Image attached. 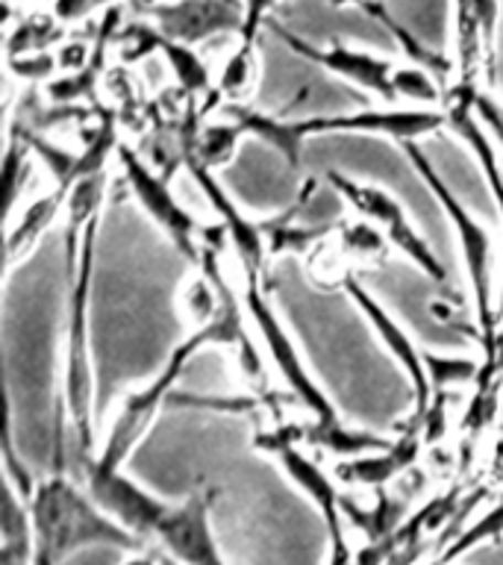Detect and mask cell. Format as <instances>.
I'll return each mask as SVG.
<instances>
[{
  "instance_id": "1",
  "label": "cell",
  "mask_w": 503,
  "mask_h": 565,
  "mask_svg": "<svg viewBox=\"0 0 503 565\" xmlns=\"http://www.w3.org/2000/svg\"><path fill=\"white\" fill-rule=\"evenodd\" d=\"M109 168L79 180L65 206V348H62V406L79 448H92L95 424V365H92V277L97 227L104 215Z\"/></svg>"
},
{
  "instance_id": "2",
  "label": "cell",
  "mask_w": 503,
  "mask_h": 565,
  "mask_svg": "<svg viewBox=\"0 0 503 565\" xmlns=\"http://www.w3.org/2000/svg\"><path fill=\"white\" fill-rule=\"evenodd\" d=\"M26 510L33 521V565H60L65 556L92 545L121 547L132 554L145 551V542L118 524L88 489L83 492L71 483L62 466L35 483Z\"/></svg>"
},
{
  "instance_id": "3",
  "label": "cell",
  "mask_w": 503,
  "mask_h": 565,
  "mask_svg": "<svg viewBox=\"0 0 503 565\" xmlns=\"http://www.w3.org/2000/svg\"><path fill=\"white\" fill-rule=\"evenodd\" d=\"M404 153L409 157L413 168L427 185V192L436 198L439 210L445 212V218L453 224L457 233L459 254H462V265H465L468 291H471V307L477 312V330H480V342H483L485 353L494 351V327H497V307L492 298V236L480 221L468 212V206L459 201L457 194L450 192L448 183L441 180V174L432 168L427 153L421 150L418 141H406L400 145Z\"/></svg>"
},
{
  "instance_id": "4",
  "label": "cell",
  "mask_w": 503,
  "mask_h": 565,
  "mask_svg": "<svg viewBox=\"0 0 503 565\" xmlns=\"http://www.w3.org/2000/svg\"><path fill=\"white\" fill-rule=\"evenodd\" d=\"M242 303H245L250 324H254V330L263 339L265 353H268L274 371L282 377L289 401H295L309 415V422H339L333 401H330L324 388L318 386V380L312 377V371L307 369V362L300 356L298 344L291 339L289 327L277 316V309H274L271 298H268V286H265L263 274L242 271Z\"/></svg>"
},
{
  "instance_id": "5",
  "label": "cell",
  "mask_w": 503,
  "mask_h": 565,
  "mask_svg": "<svg viewBox=\"0 0 503 565\" xmlns=\"http://www.w3.org/2000/svg\"><path fill=\"white\" fill-rule=\"evenodd\" d=\"M212 348L210 335L203 330H194V333H185L180 339L174 351L168 353L165 365L159 369V374L145 383V386L132 388L121 397V406H118V415L115 422L109 424V433H106V441L97 459L106 462V466H124L127 457L132 454V448L145 439V433L150 430V424L157 422V415L162 413V406L174 397L176 380L185 371V365L197 356L201 351Z\"/></svg>"
},
{
  "instance_id": "6",
  "label": "cell",
  "mask_w": 503,
  "mask_h": 565,
  "mask_svg": "<svg viewBox=\"0 0 503 565\" xmlns=\"http://www.w3.org/2000/svg\"><path fill=\"white\" fill-rule=\"evenodd\" d=\"M300 430H291V427H271V430L256 433V448L271 454L277 462L282 466V471L295 480V483L307 492V498L315 503V510L321 512L327 527V539H330V563L327 565H356V554L351 551V542H347V533H344V507L342 498H339V489L327 477V471H321L318 462L300 450Z\"/></svg>"
},
{
  "instance_id": "7",
  "label": "cell",
  "mask_w": 503,
  "mask_h": 565,
  "mask_svg": "<svg viewBox=\"0 0 503 565\" xmlns=\"http://www.w3.org/2000/svg\"><path fill=\"white\" fill-rule=\"evenodd\" d=\"M327 183L353 212H360V218L371 221L392 242V247H397L418 271H424V277L445 282L441 259L432 254L427 238L415 230V224L406 215L404 203L397 201L395 194H388L383 185L353 180V177L342 174V171H327Z\"/></svg>"
},
{
  "instance_id": "8",
  "label": "cell",
  "mask_w": 503,
  "mask_h": 565,
  "mask_svg": "<svg viewBox=\"0 0 503 565\" xmlns=\"http://www.w3.org/2000/svg\"><path fill=\"white\" fill-rule=\"evenodd\" d=\"M115 157H118L124 180L130 185L132 198H136V203L145 210V215L165 233L168 242H171L189 263H201L206 224H201V221L194 218L192 212L180 203V198H176L174 189H171V180L157 174V171L127 145V141H118Z\"/></svg>"
},
{
  "instance_id": "9",
  "label": "cell",
  "mask_w": 503,
  "mask_h": 565,
  "mask_svg": "<svg viewBox=\"0 0 503 565\" xmlns=\"http://www.w3.org/2000/svg\"><path fill=\"white\" fill-rule=\"evenodd\" d=\"M218 489L201 486L183 503H165L150 527L148 542L165 551L176 565H227L212 533L210 512Z\"/></svg>"
},
{
  "instance_id": "10",
  "label": "cell",
  "mask_w": 503,
  "mask_h": 565,
  "mask_svg": "<svg viewBox=\"0 0 503 565\" xmlns=\"http://www.w3.org/2000/svg\"><path fill=\"white\" fill-rule=\"evenodd\" d=\"M309 136H383L397 145L427 139L448 130L445 106H395L362 109L347 115H315L307 118Z\"/></svg>"
},
{
  "instance_id": "11",
  "label": "cell",
  "mask_w": 503,
  "mask_h": 565,
  "mask_svg": "<svg viewBox=\"0 0 503 565\" xmlns=\"http://www.w3.org/2000/svg\"><path fill=\"white\" fill-rule=\"evenodd\" d=\"M271 26V33L280 39L286 47H289L295 56L300 60L312 62L327 74H333V77L344 79V83H351V86L362 88V92H368V95L379 97V100H386V104H397L395 97V62L386 60V56H379L374 51H365V47H353V44L344 42H330L324 47H318V44L307 42V39H300L298 33H291L286 26L280 24H268Z\"/></svg>"
},
{
  "instance_id": "12",
  "label": "cell",
  "mask_w": 503,
  "mask_h": 565,
  "mask_svg": "<svg viewBox=\"0 0 503 565\" xmlns=\"http://www.w3.org/2000/svg\"><path fill=\"white\" fill-rule=\"evenodd\" d=\"M115 44H118V56L124 62L159 56L168 65V71H171V77L176 79V86L183 88L189 97H203L215 92V74H212L210 62L197 53V47L165 35L148 18L124 24L118 35H115Z\"/></svg>"
},
{
  "instance_id": "13",
  "label": "cell",
  "mask_w": 503,
  "mask_h": 565,
  "mask_svg": "<svg viewBox=\"0 0 503 565\" xmlns=\"http://www.w3.org/2000/svg\"><path fill=\"white\" fill-rule=\"evenodd\" d=\"M344 295L353 300V307L360 309L362 318L368 321V327L374 330V335L379 339V344L386 348V353L400 365L406 377H409V386H413L415 409H413V424H421L424 413L430 409L432 404V386L430 374H427V365H424V351L413 342V335L406 333V327L397 321L392 312H388L383 303H379L374 295H371L365 286H362L353 274H347L342 280Z\"/></svg>"
},
{
  "instance_id": "14",
  "label": "cell",
  "mask_w": 503,
  "mask_h": 565,
  "mask_svg": "<svg viewBox=\"0 0 503 565\" xmlns=\"http://www.w3.org/2000/svg\"><path fill=\"white\" fill-rule=\"evenodd\" d=\"M136 7L139 15L153 21L162 33L192 47L218 35H238L245 24V0H148Z\"/></svg>"
},
{
  "instance_id": "15",
  "label": "cell",
  "mask_w": 503,
  "mask_h": 565,
  "mask_svg": "<svg viewBox=\"0 0 503 565\" xmlns=\"http://www.w3.org/2000/svg\"><path fill=\"white\" fill-rule=\"evenodd\" d=\"M185 168L203 192V198L210 201L212 212H218L221 224L227 230V242L233 247V254L238 259V271L250 274H268V238H265V227L256 224L254 218H247L245 212L238 210V203L227 194V189L218 183V177L212 168L197 162L194 157H185Z\"/></svg>"
},
{
  "instance_id": "16",
  "label": "cell",
  "mask_w": 503,
  "mask_h": 565,
  "mask_svg": "<svg viewBox=\"0 0 503 565\" xmlns=\"http://www.w3.org/2000/svg\"><path fill=\"white\" fill-rule=\"evenodd\" d=\"M480 92V86H453L448 88V95H445V113H448V130L457 132L459 139L465 141V148L471 150V157L477 159V166L483 171V180L489 185V192L494 198V206L501 210L503 218V166L501 157H497V145L492 141V136L483 130V124L477 121L474 115V95ZM497 324H503V286L501 295H497Z\"/></svg>"
},
{
  "instance_id": "17",
  "label": "cell",
  "mask_w": 503,
  "mask_h": 565,
  "mask_svg": "<svg viewBox=\"0 0 503 565\" xmlns=\"http://www.w3.org/2000/svg\"><path fill=\"white\" fill-rule=\"evenodd\" d=\"M421 427L415 424L413 430L397 436L395 445L377 454H362V457L339 459L335 462V477L347 486H360V489H383L400 477L406 468L415 466L418 450H421Z\"/></svg>"
},
{
  "instance_id": "18",
  "label": "cell",
  "mask_w": 503,
  "mask_h": 565,
  "mask_svg": "<svg viewBox=\"0 0 503 565\" xmlns=\"http://www.w3.org/2000/svg\"><path fill=\"white\" fill-rule=\"evenodd\" d=\"M227 113L245 127L247 136H256L259 141H265L268 148H274L286 159V166L291 171H298L300 159H303V148L312 139L307 130V118H282V115L250 109L245 104H229Z\"/></svg>"
},
{
  "instance_id": "19",
  "label": "cell",
  "mask_w": 503,
  "mask_h": 565,
  "mask_svg": "<svg viewBox=\"0 0 503 565\" xmlns=\"http://www.w3.org/2000/svg\"><path fill=\"white\" fill-rule=\"evenodd\" d=\"M68 194L71 189L53 185L51 192L42 194V198H35V201L30 203V206H26L15 221H12V224H9L7 274L12 271V268H15V265L21 263L30 250H33L35 242L44 236V230L60 218V212H65V206H68Z\"/></svg>"
},
{
  "instance_id": "20",
  "label": "cell",
  "mask_w": 503,
  "mask_h": 565,
  "mask_svg": "<svg viewBox=\"0 0 503 565\" xmlns=\"http://www.w3.org/2000/svg\"><path fill=\"white\" fill-rule=\"evenodd\" d=\"M303 430V439L315 448H324L330 454L342 459L362 457V454H377V450H386L395 445V439H386V436H377V433L368 430H356V427H347L342 422L333 424H318L309 422Z\"/></svg>"
},
{
  "instance_id": "21",
  "label": "cell",
  "mask_w": 503,
  "mask_h": 565,
  "mask_svg": "<svg viewBox=\"0 0 503 565\" xmlns=\"http://www.w3.org/2000/svg\"><path fill=\"white\" fill-rule=\"evenodd\" d=\"M259 83V53L256 44H245L236 39V47L227 53V60L215 74V92L224 104H245L247 97L256 92Z\"/></svg>"
},
{
  "instance_id": "22",
  "label": "cell",
  "mask_w": 503,
  "mask_h": 565,
  "mask_svg": "<svg viewBox=\"0 0 503 565\" xmlns=\"http://www.w3.org/2000/svg\"><path fill=\"white\" fill-rule=\"evenodd\" d=\"M65 42V24L53 12H33L21 15V21L9 24L7 30V56H24V53H42L53 44Z\"/></svg>"
},
{
  "instance_id": "23",
  "label": "cell",
  "mask_w": 503,
  "mask_h": 565,
  "mask_svg": "<svg viewBox=\"0 0 503 565\" xmlns=\"http://www.w3.org/2000/svg\"><path fill=\"white\" fill-rule=\"evenodd\" d=\"M362 12L365 15H371L377 24H383L388 30V35L395 39V44L404 51L406 62L409 65H418V68L430 71V74H436V77H448V71L453 68V62L445 60V56H439L436 51H430L427 44H421L418 39H415L409 30H406L404 24H397V18L388 12L383 3H374V0H365V7H362Z\"/></svg>"
},
{
  "instance_id": "24",
  "label": "cell",
  "mask_w": 503,
  "mask_h": 565,
  "mask_svg": "<svg viewBox=\"0 0 503 565\" xmlns=\"http://www.w3.org/2000/svg\"><path fill=\"white\" fill-rule=\"evenodd\" d=\"M245 127L229 115L224 121L206 124V127H203L201 136L194 139V148L189 150V157H194L197 162L212 168V171H218V168H224L229 159L236 157L238 141L245 139Z\"/></svg>"
},
{
  "instance_id": "25",
  "label": "cell",
  "mask_w": 503,
  "mask_h": 565,
  "mask_svg": "<svg viewBox=\"0 0 503 565\" xmlns=\"http://www.w3.org/2000/svg\"><path fill=\"white\" fill-rule=\"evenodd\" d=\"M388 245L392 242L365 218L356 224H344L339 230V247L351 265H383L388 256Z\"/></svg>"
},
{
  "instance_id": "26",
  "label": "cell",
  "mask_w": 503,
  "mask_h": 565,
  "mask_svg": "<svg viewBox=\"0 0 503 565\" xmlns=\"http://www.w3.org/2000/svg\"><path fill=\"white\" fill-rule=\"evenodd\" d=\"M392 83H395L397 100H406L409 106H441L445 95H448V88L439 86L436 74L418 68V65H409V62L397 65Z\"/></svg>"
},
{
  "instance_id": "27",
  "label": "cell",
  "mask_w": 503,
  "mask_h": 565,
  "mask_svg": "<svg viewBox=\"0 0 503 565\" xmlns=\"http://www.w3.org/2000/svg\"><path fill=\"white\" fill-rule=\"evenodd\" d=\"M497 539H503V498L497 507H492L483 519L477 521L474 527H468L465 533H459V536L445 547V554H441L432 565L457 563L459 556H465L468 551H474V547L485 545V542H497Z\"/></svg>"
},
{
  "instance_id": "28",
  "label": "cell",
  "mask_w": 503,
  "mask_h": 565,
  "mask_svg": "<svg viewBox=\"0 0 503 565\" xmlns=\"http://www.w3.org/2000/svg\"><path fill=\"white\" fill-rule=\"evenodd\" d=\"M424 365L430 374L432 392L445 386H457V383H471L480 374V365L468 356H445V353L424 351Z\"/></svg>"
},
{
  "instance_id": "29",
  "label": "cell",
  "mask_w": 503,
  "mask_h": 565,
  "mask_svg": "<svg viewBox=\"0 0 503 565\" xmlns=\"http://www.w3.org/2000/svg\"><path fill=\"white\" fill-rule=\"evenodd\" d=\"M7 68L12 77L24 79V83H51L53 77H60L56 51L24 53V56H7Z\"/></svg>"
},
{
  "instance_id": "30",
  "label": "cell",
  "mask_w": 503,
  "mask_h": 565,
  "mask_svg": "<svg viewBox=\"0 0 503 565\" xmlns=\"http://www.w3.org/2000/svg\"><path fill=\"white\" fill-rule=\"evenodd\" d=\"M474 106L477 121L483 124V130L492 136V141L503 150V106L497 104V97L489 92V88H480L471 100Z\"/></svg>"
},
{
  "instance_id": "31",
  "label": "cell",
  "mask_w": 503,
  "mask_h": 565,
  "mask_svg": "<svg viewBox=\"0 0 503 565\" xmlns=\"http://www.w3.org/2000/svg\"><path fill=\"white\" fill-rule=\"evenodd\" d=\"M92 44L83 42V39H65L62 44H56V62H60V74H77V71L88 68L92 60H95Z\"/></svg>"
},
{
  "instance_id": "32",
  "label": "cell",
  "mask_w": 503,
  "mask_h": 565,
  "mask_svg": "<svg viewBox=\"0 0 503 565\" xmlns=\"http://www.w3.org/2000/svg\"><path fill=\"white\" fill-rule=\"evenodd\" d=\"M277 3H280V0H245V24H242V33L236 35L238 42H259V30L268 24V15L277 9Z\"/></svg>"
},
{
  "instance_id": "33",
  "label": "cell",
  "mask_w": 503,
  "mask_h": 565,
  "mask_svg": "<svg viewBox=\"0 0 503 565\" xmlns=\"http://www.w3.org/2000/svg\"><path fill=\"white\" fill-rule=\"evenodd\" d=\"M100 7V0H53L51 12L60 18L62 24H79V21H86L88 15H95Z\"/></svg>"
},
{
  "instance_id": "34",
  "label": "cell",
  "mask_w": 503,
  "mask_h": 565,
  "mask_svg": "<svg viewBox=\"0 0 503 565\" xmlns=\"http://www.w3.org/2000/svg\"><path fill=\"white\" fill-rule=\"evenodd\" d=\"M124 565H176V563L171 559V556H165V559H162L159 554H141V551H136V554H132Z\"/></svg>"
},
{
  "instance_id": "35",
  "label": "cell",
  "mask_w": 503,
  "mask_h": 565,
  "mask_svg": "<svg viewBox=\"0 0 503 565\" xmlns=\"http://www.w3.org/2000/svg\"><path fill=\"white\" fill-rule=\"evenodd\" d=\"M330 7H365V0H327Z\"/></svg>"
},
{
  "instance_id": "36",
  "label": "cell",
  "mask_w": 503,
  "mask_h": 565,
  "mask_svg": "<svg viewBox=\"0 0 503 565\" xmlns=\"http://www.w3.org/2000/svg\"><path fill=\"white\" fill-rule=\"evenodd\" d=\"M124 0H100V7L104 9H109V7H121Z\"/></svg>"
},
{
  "instance_id": "37",
  "label": "cell",
  "mask_w": 503,
  "mask_h": 565,
  "mask_svg": "<svg viewBox=\"0 0 503 565\" xmlns=\"http://www.w3.org/2000/svg\"><path fill=\"white\" fill-rule=\"evenodd\" d=\"M153 3H171V0H153Z\"/></svg>"
},
{
  "instance_id": "38",
  "label": "cell",
  "mask_w": 503,
  "mask_h": 565,
  "mask_svg": "<svg viewBox=\"0 0 503 565\" xmlns=\"http://www.w3.org/2000/svg\"><path fill=\"white\" fill-rule=\"evenodd\" d=\"M7 3H12V0H7Z\"/></svg>"
}]
</instances>
